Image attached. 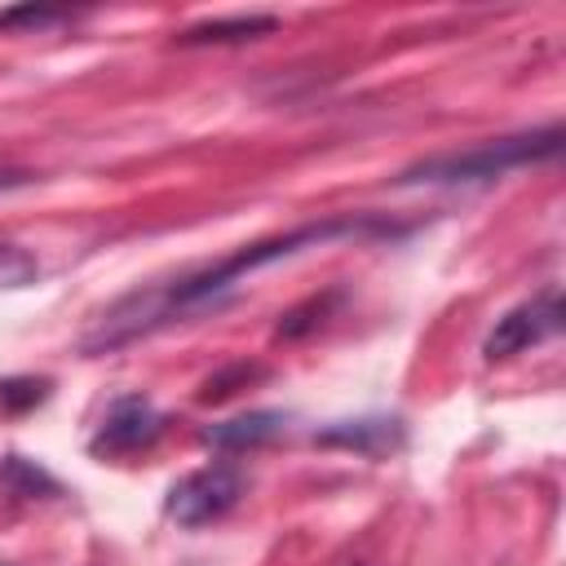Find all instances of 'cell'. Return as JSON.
<instances>
[{"mask_svg":"<svg viewBox=\"0 0 566 566\" xmlns=\"http://www.w3.org/2000/svg\"><path fill=\"white\" fill-rule=\"evenodd\" d=\"M562 323H566L562 296H557V287H548V292H539V296H531V301L513 305V310L491 327V336H486L482 354H486L491 363L513 358V354H526L531 345L553 340V336L562 332Z\"/></svg>","mask_w":566,"mask_h":566,"instance_id":"cell-4","label":"cell"},{"mask_svg":"<svg viewBox=\"0 0 566 566\" xmlns=\"http://www.w3.org/2000/svg\"><path fill=\"white\" fill-rule=\"evenodd\" d=\"M62 18H71V9H53V4H13V9H0V31L49 27V22H62Z\"/></svg>","mask_w":566,"mask_h":566,"instance_id":"cell-13","label":"cell"},{"mask_svg":"<svg viewBox=\"0 0 566 566\" xmlns=\"http://www.w3.org/2000/svg\"><path fill=\"white\" fill-rule=\"evenodd\" d=\"M279 27L274 13H234V18H208V22H195L177 35V44L195 49V44H243V40H261Z\"/></svg>","mask_w":566,"mask_h":566,"instance_id":"cell-7","label":"cell"},{"mask_svg":"<svg viewBox=\"0 0 566 566\" xmlns=\"http://www.w3.org/2000/svg\"><path fill=\"white\" fill-rule=\"evenodd\" d=\"M243 495V473L234 464H203V469H190L186 478H177L168 486V500H164V513L195 531V526H208L217 517H226Z\"/></svg>","mask_w":566,"mask_h":566,"instance_id":"cell-3","label":"cell"},{"mask_svg":"<svg viewBox=\"0 0 566 566\" xmlns=\"http://www.w3.org/2000/svg\"><path fill=\"white\" fill-rule=\"evenodd\" d=\"M256 380H265V367L261 363H248V358H239V363H230V367H221V371H212L203 385H199V402H226V398H234L239 389H248V385H256Z\"/></svg>","mask_w":566,"mask_h":566,"instance_id":"cell-11","label":"cell"},{"mask_svg":"<svg viewBox=\"0 0 566 566\" xmlns=\"http://www.w3.org/2000/svg\"><path fill=\"white\" fill-rule=\"evenodd\" d=\"M562 150V128H535V133H517V137H500V142H482L469 150H451V155H433L420 159L411 168H402L394 177V186H464V181H491L504 177L513 168L553 159Z\"/></svg>","mask_w":566,"mask_h":566,"instance_id":"cell-2","label":"cell"},{"mask_svg":"<svg viewBox=\"0 0 566 566\" xmlns=\"http://www.w3.org/2000/svg\"><path fill=\"white\" fill-rule=\"evenodd\" d=\"M31 177L27 172H0V190H13V186H27Z\"/></svg>","mask_w":566,"mask_h":566,"instance_id":"cell-14","label":"cell"},{"mask_svg":"<svg viewBox=\"0 0 566 566\" xmlns=\"http://www.w3.org/2000/svg\"><path fill=\"white\" fill-rule=\"evenodd\" d=\"M49 398V380L44 376H4L0 380V411H31Z\"/></svg>","mask_w":566,"mask_h":566,"instance_id":"cell-12","label":"cell"},{"mask_svg":"<svg viewBox=\"0 0 566 566\" xmlns=\"http://www.w3.org/2000/svg\"><path fill=\"white\" fill-rule=\"evenodd\" d=\"M159 433H164V416L155 411V402L142 394H124L106 407L88 451L93 455H133V451L150 447Z\"/></svg>","mask_w":566,"mask_h":566,"instance_id":"cell-5","label":"cell"},{"mask_svg":"<svg viewBox=\"0 0 566 566\" xmlns=\"http://www.w3.org/2000/svg\"><path fill=\"white\" fill-rule=\"evenodd\" d=\"M402 234L394 221L385 217H371V212H358V217H327V221H310V226H296L287 234H274V239H261V243H248L239 248L234 256L199 270V274H186L159 292H137L128 301H119L111 314H102V327L84 340L88 354H102V349H115L159 323H168L172 314L181 310H195V305H208L217 301L221 292H230L234 283H243L252 270H265L283 256H296L301 248H318V243H332V239H394Z\"/></svg>","mask_w":566,"mask_h":566,"instance_id":"cell-1","label":"cell"},{"mask_svg":"<svg viewBox=\"0 0 566 566\" xmlns=\"http://www.w3.org/2000/svg\"><path fill=\"white\" fill-rule=\"evenodd\" d=\"M318 447L354 451V455H385L402 447V420L398 416H358V420H332L314 433Z\"/></svg>","mask_w":566,"mask_h":566,"instance_id":"cell-6","label":"cell"},{"mask_svg":"<svg viewBox=\"0 0 566 566\" xmlns=\"http://www.w3.org/2000/svg\"><path fill=\"white\" fill-rule=\"evenodd\" d=\"M0 482H4L13 495H57V478H53L49 469H40L35 460L18 455V451H9V455L0 460Z\"/></svg>","mask_w":566,"mask_h":566,"instance_id":"cell-10","label":"cell"},{"mask_svg":"<svg viewBox=\"0 0 566 566\" xmlns=\"http://www.w3.org/2000/svg\"><path fill=\"white\" fill-rule=\"evenodd\" d=\"M336 305H340V292H336V287H327V292H318V296H305V301H296L292 310L279 314L274 336H279V340H301V336H310L314 327H323Z\"/></svg>","mask_w":566,"mask_h":566,"instance_id":"cell-9","label":"cell"},{"mask_svg":"<svg viewBox=\"0 0 566 566\" xmlns=\"http://www.w3.org/2000/svg\"><path fill=\"white\" fill-rule=\"evenodd\" d=\"M283 424H287L283 411H248V416L208 424L203 429V442L217 447V451H248V447H265Z\"/></svg>","mask_w":566,"mask_h":566,"instance_id":"cell-8","label":"cell"}]
</instances>
